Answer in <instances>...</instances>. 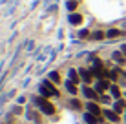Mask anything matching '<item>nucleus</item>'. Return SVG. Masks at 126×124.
<instances>
[{"label": "nucleus", "instance_id": "nucleus-6", "mask_svg": "<svg viewBox=\"0 0 126 124\" xmlns=\"http://www.w3.org/2000/svg\"><path fill=\"white\" fill-rule=\"evenodd\" d=\"M95 89H97L99 93L106 91V89H110V82H108V80H99V82H97V86H95Z\"/></svg>", "mask_w": 126, "mask_h": 124}, {"label": "nucleus", "instance_id": "nucleus-16", "mask_svg": "<svg viewBox=\"0 0 126 124\" xmlns=\"http://www.w3.org/2000/svg\"><path fill=\"white\" fill-rule=\"evenodd\" d=\"M49 80L55 82V84L59 82V73H57V71H51V73H49Z\"/></svg>", "mask_w": 126, "mask_h": 124}, {"label": "nucleus", "instance_id": "nucleus-10", "mask_svg": "<svg viewBox=\"0 0 126 124\" xmlns=\"http://www.w3.org/2000/svg\"><path fill=\"white\" fill-rule=\"evenodd\" d=\"M69 22H71L73 26H79L82 22V15H77V13H73L71 16H69Z\"/></svg>", "mask_w": 126, "mask_h": 124}, {"label": "nucleus", "instance_id": "nucleus-2", "mask_svg": "<svg viewBox=\"0 0 126 124\" xmlns=\"http://www.w3.org/2000/svg\"><path fill=\"white\" fill-rule=\"evenodd\" d=\"M82 93H84V97H86V99H90V100H97L99 99V91H97V89L88 88V86L82 88Z\"/></svg>", "mask_w": 126, "mask_h": 124}, {"label": "nucleus", "instance_id": "nucleus-8", "mask_svg": "<svg viewBox=\"0 0 126 124\" xmlns=\"http://www.w3.org/2000/svg\"><path fill=\"white\" fill-rule=\"evenodd\" d=\"M79 75L82 77V80H84V82L88 84L90 80H92V75H93V73H92V71H88V69H84V68H82V69L79 71Z\"/></svg>", "mask_w": 126, "mask_h": 124}, {"label": "nucleus", "instance_id": "nucleus-21", "mask_svg": "<svg viewBox=\"0 0 126 124\" xmlns=\"http://www.w3.org/2000/svg\"><path fill=\"white\" fill-rule=\"evenodd\" d=\"M110 79L111 80H117V71H110Z\"/></svg>", "mask_w": 126, "mask_h": 124}, {"label": "nucleus", "instance_id": "nucleus-17", "mask_svg": "<svg viewBox=\"0 0 126 124\" xmlns=\"http://www.w3.org/2000/svg\"><path fill=\"white\" fill-rule=\"evenodd\" d=\"M92 37L95 38V40H102V38H104V37H106V35H104V33H102V31H95V33H93V35H92Z\"/></svg>", "mask_w": 126, "mask_h": 124}, {"label": "nucleus", "instance_id": "nucleus-18", "mask_svg": "<svg viewBox=\"0 0 126 124\" xmlns=\"http://www.w3.org/2000/svg\"><path fill=\"white\" fill-rule=\"evenodd\" d=\"M75 7H77V2L75 0H69L68 2V9H75Z\"/></svg>", "mask_w": 126, "mask_h": 124}, {"label": "nucleus", "instance_id": "nucleus-13", "mask_svg": "<svg viewBox=\"0 0 126 124\" xmlns=\"http://www.w3.org/2000/svg\"><path fill=\"white\" fill-rule=\"evenodd\" d=\"M113 111H115V113H123V111H124V100H117V102H115Z\"/></svg>", "mask_w": 126, "mask_h": 124}, {"label": "nucleus", "instance_id": "nucleus-1", "mask_svg": "<svg viewBox=\"0 0 126 124\" xmlns=\"http://www.w3.org/2000/svg\"><path fill=\"white\" fill-rule=\"evenodd\" d=\"M33 102L40 108V111L42 113H46V115H53L55 113V108H53V104H51L49 100H46L44 97H35Z\"/></svg>", "mask_w": 126, "mask_h": 124}, {"label": "nucleus", "instance_id": "nucleus-11", "mask_svg": "<svg viewBox=\"0 0 126 124\" xmlns=\"http://www.w3.org/2000/svg\"><path fill=\"white\" fill-rule=\"evenodd\" d=\"M68 75H69V80H71V82H75V84L79 82V79H80V75L77 73L75 69H69V71H68Z\"/></svg>", "mask_w": 126, "mask_h": 124}, {"label": "nucleus", "instance_id": "nucleus-15", "mask_svg": "<svg viewBox=\"0 0 126 124\" xmlns=\"http://www.w3.org/2000/svg\"><path fill=\"white\" fill-rule=\"evenodd\" d=\"M119 35H121L119 29H108V31H106V37L108 38H115V37H119Z\"/></svg>", "mask_w": 126, "mask_h": 124}, {"label": "nucleus", "instance_id": "nucleus-23", "mask_svg": "<svg viewBox=\"0 0 126 124\" xmlns=\"http://www.w3.org/2000/svg\"><path fill=\"white\" fill-rule=\"evenodd\" d=\"M123 75H124V79H126V73H123Z\"/></svg>", "mask_w": 126, "mask_h": 124}, {"label": "nucleus", "instance_id": "nucleus-4", "mask_svg": "<svg viewBox=\"0 0 126 124\" xmlns=\"http://www.w3.org/2000/svg\"><path fill=\"white\" fill-rule=\"evenodd\" d=\"M111 58H113L117 64H124L126 62V57H124L123 51H113V53H111Z\"/></svg>", "mask_w": 126, "mask_h": 124}, {"label": "nucleus", "instance_id": "nucleus-3", "mask_svg": "<svg viewBox=\"0 0 126 124\" xmlns=\"http://www.w3.org/2000/svg\"><path fill=\"white\" fill-rule=\"evenodd\" d=\"M102 113H104V117H106L110 122H119V115H117L115 111H111V110H104Z\"/></svg>", "mask_w": 126, "mask_h": 124}, {"label": "nucleus", "instance_id": "nucleus-14", "mask_svg": "<svg viewBox=\"0 0 126 124\" xmlns=\"http://www.w3.org/2000/svg\"><path fill=\"white\" fill-rule=\"evenodd\" d=\"M110 93H111V97H113V99H119V97H121V89L117 88L115 84H113V86H110Z\"/></svg>", "mask_w": 126, "mask_h": 124}, {"label": "nucleus", "instance_id": "nucleus-20", "mask_svg": "<svg viewBox=\"0 0 126 124\" xmlns=\"http://www.w3.org/2000/svg\"><path fill=\"white\" fill-rule=\"evenodd\" d=\"M20 111H22V108H20V106H15V108H13V113H15V115H18Z\"/></svg>", "mask_w": 126, "mask_h": 124}, {"label": "nucleus", "instance_id": "nucleus-19", "mask_svg": "<svg viewBox=\"0 0 126 124\" xmlns=\"http://www.w3.org/2000/svg\"><path fill=\"white\" fill-rule=\"evenodd\" d=\"M71 106H73L75 110H80V102H79V100H71Z\"/></svg>", "mask_w": 126, "mask_h": 124}, {"label": "nucleus", "instance_id": "nucleus-7", "mask_svg": "<svg viewBox=\"0 0 126 124\" xmlns=\"http://www.w3.org/2000/svg\"><path fill=\"white\" fill-rule=\"evenodd\" d=\"M84 121H86V124H97L99 122V117L88 111V113H84Z\"/></svg>", "mask_w": 126, "mask_h": 124}, {"label": "nucleus", "instance_id": "nucleus-9", "mask_svg": "<svg viewBox=\"0 0 126 124\" xmlns=\"http://www.w3.org/2000/svg\"><path fill=\"white\" fill-rule=\"evenodd\" d=\"M42 86H46L47 89H49V91L53 93V97H59V91L55 89V86H53V84H51V80H44V82H42Z\"/></svg>", "mask_w": 126, "mask_h": 124}, {"label": "nucleus", "instance_id": "nucleus-5", "mask_svg": "<svg viewBox=\"0 0 126 124\" xmlns=\"http://www.w3.org/2000/svg\"><path fill=\"white\" fill-rule=\"evenodd\" d=\"M86 108H88V111L90 113H93V115H99V113H101V108H99V104H97V102H88V106H86Z\"/></svg>", "mask_w": 126, "mask_h": 124}, {"label": "nucleus", "instance_id": "nucleus-22", "mask_svg": "<svg viewBox=\"0 0 126 124\" xmlns=\"http://www.w3.org/2000/svg\"><path fill=\"white\" fill-rule=\"evenodd\" d=\"M121 51H123V53H124V57H126V44L123 46V48H121Z\"/></svg>", "mask_w": 126, "mask_h": 124}, {"label": "nucleus", "instance_id": "nucleus-12", "mask_svg": "<svg viewBox=\"0 0 126 124\" xmlns=\"http://www.w3.org/2000/svg\"><path fill=\"white\" fill-rule=\"evenodd\" d=\"M64 86H66V89L69 93H71V95H75L77 93V88H75V82H71V80H66V84H64Z\"/></svg>", "mask_w": 126, "mask_h": 124}]
</instances>
